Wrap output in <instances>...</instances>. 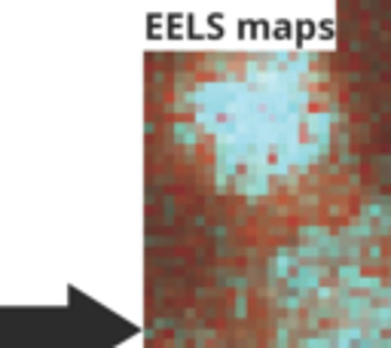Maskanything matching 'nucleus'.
Segmentation results:
<instances>
[{
	"label": "nucleus",
	"instance_id": "nucleus-1",
	"mask_svg": "<svg viewBox=\"0 0 391 348\" xmlns=\"http://www.w3.org/2000/svg\"><path fill=\"white\" fill-rule=\"evenodd\" d=\"M312 31H318L315 25H312V22H300V43H303V40H309Z\"/></svg>",
	"mask_w": 391,
	"mask_h": 348
}]
</instances>
